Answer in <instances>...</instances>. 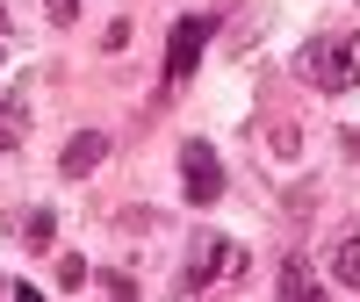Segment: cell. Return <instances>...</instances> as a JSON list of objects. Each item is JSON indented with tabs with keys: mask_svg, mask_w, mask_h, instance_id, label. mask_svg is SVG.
I'll return each instance as SVG.
<instances>
[{
	"mask_svg": "<svg viewBox=\"0 0 360 302\" xmlns=\"http://www.w3.org/2000/svg\"><path fill=\"white\" fill-rule=\"evenodd\" d=\"M0 288H15V281H8V274H0Z\"/></svg>",
	"mask_w": 360,
	"mask_h": 302,
	"instance_id": "cell-15",
	"label": "cell"
},
{
	"mask_svg": "<svg viewBox=\"0 0 360 302\" xmlns=\"http://www.w3.org/2000/svg\"><path fill=\"white\" fill-rule=\"evenodd\" d=\"M94 288L101 295H115V302H137L144 288H137V274H94Z\"/></svg>",
	"mask_w": 360,
	"mask_h": 302,
	"instance_id": "cell-10",
	"label": "cell"
},
{
	"mask_svg": "<svg viewBox=\"0 0 360 302\" xmlns=\"http://www.w3.org/2000/svg\"><path fill=\"white\" fill-rule=\"evenodd\" d=\"M22 137H29V94L8 86L0 94V151H22Z\"/></svg>",
	"mask_w": 360,
	"mask_h": 302,
	"instance_id": "cell-6",
	"label": "cell"
},
{
	"mask_svg": "<svg viewBox=\"0 0 360 302\" xmlns=\"http://www.w3.org/2000/svg\"><path fill=\"white\" fill-rule=\"evenodd\" d=\"M58 288H86V259H79V252L58 259Z\"/></svg>",
	"mask_w": 360,
	"mask_h": 302,
	"instance_id": "cell-12",
	"label": "cell"
},
{
	"mask_svg": "<svg viewBox=\"0 0 360 302\" xmlns=\"http://www.w3.org/2000/svg\"><path fill=\"white\" fill-rule=\"evenodd\" d=\"M44 15H51V29H72L79 22V0H44Z\"/></svg>",
	"mask_w": 360,
	"mask_h": 302,
	"instance_id": "cell-13",
	"label": "cell"
},
{
	"mask_svg": "<svg viewBox=\"0 0 360 302\" xmlns=\"http://www.w3.org/2000/svg\"><path fill=\"white\" fill-rule=\"evenodd\" d=\"M22 245L37 252V259L58 245V209H29V216H22Z\"/></svg>",
	"mask_w": 360,
	"mask_h": 302,
	"instance_id": "cell-8",
	"label": "cell"
},
{
	"mask_svg": "<svg viewBox=\"0 0 360 302\" xmlns=\"http://www.w3.org/2000/svg\"><path fill=\"white\" fill-rule=\"evenodd\" d=\"M108 151H115V137H108V130H79L65 151H58V173H65V180H86V173L108 159Z\"/></svg>",
	"mask_w": 360,
	"mask_h": 302,
	"instance_id": "cell-5",
	"label": "cell"
},
{
	"mask_svg": "<svg viewBox=\"0 0 360 302\" xmlns=\"http://www.w3.org/2000/svg\"><path fill=\"white\" fill-rule=\"evenodd\" d=\"M130 29H137V22H130V15H115V22H108V29H101V51H130Z\"/></svg>",
	"mask_w": 360,
	"mask_h": 302,
	"instance_id": "cell-11",
	"label": "cell"
},
{
	"mask_svg": "<svg viewBox=\"0 0 360 302\" xmlns=\"http://www.w3.org/2000/svg\"><path fill=\"white\" fill-rule=\"evenodd\" d=\"M209 15H180L173 22V37H166V86H188L195 65H202V51H209Z\"/></svg>",
	"mask_w": 360,
	"mask_h": 302,
	"instance_id": "cell-4",
	"label": "cell"
},
{
	"mask_svg": "<svg viewBox=\"0 0 360 302\" xmlns=\"http://www.w3.org/2000/svg\"><path fill=\"white\" fill-rule=\"evenodd\" d=\"M281 295H288V302H310V295H324V281L310 274L303 259H288V266H281Z\"/></svg>",
	"mask_w": 360,
	"mask_h": 302,
	"instance_id": "cell-9",
	"label": "cell"
},
{
	"mask_svg": "<svg viewBox=\"0 0 360 302\" xmlns=\"http://www.w3.org/2000/svg\"><path fill=\"white\" fill-rule=\"evenodd\" d=\"M217 281H245V245L224 230H195L188 237V266H180V295H202Z\"/></svg>",
	"mask_w": 360,
	"mask_h": 302,
	"instance_id": "cell-2",
	"label": "cell"
},
{
	"mask_svg": "<svg viewBox=\"0 0 360 302\" xmlns=\"http://www.w3.org/2000/svg\"><path fill=\"white\" fill-rule=\"evenodd\" d=\"M180 180H188V202H195V209L224 202V159H217V144L180 137Z\"/></svg>",
	"mask_w": 360,
	"mask_h": 302,
	"instance_id": "cell-3",
	"label": "cell"
},
{
	"mask_svg": "<svg viewBox=\"0 0 360 302\" xmlns=\"http://www.w3.org/2000/svg\"><path fill=\"white\" fill-rule=\"evenodd\" d=\"M295 79L317 86V94H346L360 86V29H324L295 51Z\"/></svg>",
	"mask_w": 360,
	"mask_h": 302,
	"instance_id": "cell-1",
	"label": "cell"
},
{
	"mask_svg": "<svg viewBox=\"0 0 360 302\" xmlns=\"http://www.w3.org/2000/svg\"><path fill=\"white\" fill-rule=\"evenodd\" d=\"M332 288H346V295H360V230H346V237H332Z\"/></svg>",
	"mask_w": 360,
	"mask_h": 302,
	"instance_id": "cell-7",
	"label": "cell"
},
{
	"mask_svg": "<svg viewBox=\"0 0 360 302\" xmlns=\"http://www.w3.org/2000/svg\"><path fill=\"white\" fill-rule=\"evenodd\" d=\"M0 37H8V8H0Z\"/></svg>",
	"mask_w": 360,
	"mask_h": 302,
	"instance_id": "cell-14",
	"label": "cell"
}]
</instances>
